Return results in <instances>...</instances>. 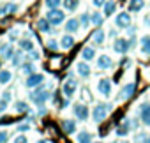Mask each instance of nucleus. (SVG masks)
<instances>
[{
    "label": "nucleus",
    "instance_id": "obj_1",
    "mask_svg": "<svg viewBox=\"0 0 150 143\" xmlns=\"http://www.w3.org/2000/svg\"><path fill=\"white\" fill-rule=\"evenodd\" d=\"M50 90H46L44 87H39V88H35L34 92H30V101L34 103V104H37V106H42L48 99H50Z\"/></svg>",
    "mask_w": 150,
    "mask_h": 143
},
{
    "label": "nucleus",
    "instance_id": "obj_2",
    "mask_svg": "<svg viewBox=\"0 0 150 143\" xmlns=\"http://www.w3.org/2000/svg\"><path fill=\"white\" fill-rule=\"evenodd\" d=\"M113 110V106L111 104H97L96 108H94V111H92V118H94V122H97V124H101L106 117H108V113Z\"/></svg>",
    "mask_w": 150,
    "mask_h": 143
},
{
    "label": "nucleus",
    "instance_id": "obj_3",
    "mask_svg": "<svg viewBox=\"0 0 150 143\" xmlns=\"http://www.w3.org/2000/svg\"><path fill=\"white\" fill-rule=\"evenodd\" d=\"M46 18L50 20V23H51V25L58 27V25H62V23H64V20H65V13H64V11H60V9H50V11H48V14H46Z\"/></svg>",
    "mask_w": 150,
    "mask_h": 143
},
{
    "label": "nucleus",
    "instance_id": "obj_4",
    "mask_svg": "<svg viewBox=\"0 0 150 143\" xmlns=\"http://www.w3.org/2000/svg\"><path fill=\"white\" fill-rule=\"evenodd\" d=\"M129 48H131V44H129V41L124 39V37H117V39L113 41V50H115V53H118V55H125V53L129 51Z\"/></svg>",
    "mask_w": 150,
    "mask_h": 143
},
{
    "label": "nucleus",
    "instance_id": "obj_5",
    "mask_svg": "<svg viewBox=\"0 0 150 143\" xmlns=\"http://www.w3.org/2000/svg\"><path fill=\"white\" fill-rule=\"evenodd\" d=\"M72 113L78 120H87L88 118V106L83 104V103H76L72 106Z\"/></svg>",
    "mask_w": 150,
    "mask_h": 143
},
{
    "label": "nucleus",
    "instance_id": "obj_6",
    "mask_svg": "<svg viewBox=\"0 0 150 143\" xmlns=\"http://www.w3.org/2000/svg\"><path fill=\"white\" fill-rule=\"evenodd\" d=\"M115 25L117 28H129L131 27V14L129 13H118L117 18H115Z\"/></svg>",
    "mask_w": 150,
    "mask_h": 143
},
{
    "label": "nucleus",
    "instance_id": "obj_7",
    "mask_svg": "<svg viewBox=\"0 0 150 143\" xmlns=\"http://www.w3.org/2000/svg\"><path fill=\"white\" fill-rule=\"evenodd\" d=\"M134 92H136V83H134V81H131V83H127V85L120 90L118 99H120V101H127V99H131V97L134 96Z\"/></svg>",
    "mask_w": 150,
    "mask_h": 143
},
{
    "label": "nucleus",
    "instance_id": "obj_8",
    "mask_svg": "<svg viewBox=\"0 0 150 143\" xmlns=\"http://www.w3.org/2000/svg\"><path fill=\"white\" fill-rule=\"evenodd\" d=\"M76 88H78V81H76V80H72V78H67L65 83H64V87H62L65 97H72L74 92H76Z\"/></svg>",
    "mask_w": 150,
    "mask_h": 143
},
{
    "label": "nucleus",
    "instance_id": "obj_9",
    "mask_svg": "<svg viewBox=\"0 0 150 143\" xmlns=\"http://www.w3.org/2000/svg\"><path fill=\"white\" fill-rule=\"evenodd\" d=\"M42 81H44V76H42V74H39V73H34V74H28V78H27L25 85H27L28 88H35V87H41V85H42Z\"/></svg>",
    "mask_w": 150,
    "mask_h": 143
},
{
    "label": "nucleus",
    "instance_id": "obj_10",
    "mask_svg": "<svg viewBox=\"0 0 150 143\" xmlns=\"http://www.w3.org/2000/svg\"><path fill=\"white\" fill-rule=\"evenodd\" d=\"M97 90H99V94H101V96L110 97V96H111V81H110L108 78L99 80V81H97Z\"/></svg>",
    "mask_w": 150,
    "mask_h": 143
},
{
    "label": "nucleus",
    "instance_id": "obj_11",
    "mask_svg": "<svg viewBox=\"0 0 150 143\" xmlns=\"http://www.w3.org/2000/svg\"><path fill=\"white\" fill-rule=\"evenodd\" d=\"M139 118L145 125L150 127V103H143L139 106Z\"/></svg>",
    "mask_w": 150,
    "mask_h": 143
},
{
    "label": "nucleus",
    "instance_id": "obj_12",
    "mask_svg": "<svg viewBox=\"0 0 150 143\" xmlns=\"http://www.w3.org/2000/svg\"><path fill=\"white\" fill-rule=\"evenodd\" d=\"M80 27H81V23H80V20H76V18H71V20H67V23H65L67 34H76V32L80 30Z\"/></svg>",
    "mask_w": 150,
    "mask_h": 143
},
{
    "label": "nucleus",
    "instance_id": "obj_13",
    "mask_svg": "<svg viewBox=\"0 0 150 143\" xmlns=\"http://www.w3.org/2000/svg\"><path fill=\"white\" fill-rule=\"evenodd\" d=\"M97 67H99V69H104V71H106V69H111V67H113V60H111L108 55H101V57L97 58Z\"/></svg>",
    "mask_w": 150,
    "mask_h": 143
},
{
    "label": "nucleus",
    "instance_id": "obj_14",
    "mask_svg": "<svg viewBox=\"0 0 150 143\" xmlns=\"http://www.w3.org/2000/svg\"><path fill=\"white\" fill-rule=\"evenodd\" d=\"M13 55H14V50H13L11 44H2V46H0V57H2L4 60L13 58Z\"/></svg>",
    "mask_w": 150,
    "mask_h": 143
},
{
    "label": "nucleus",
    "instance_id": "obj_15",
    "mask_svg": "<svg viewBox=\"0 0 150 143\" xmlns=\"http://www.w3.org/2000/svg\"><path fill=\"white\" fill-rule=\"evenodd\" d=\"M37 28H39V32L51 34V23H50V20H48V18H41V20H37Z\"/></svg>",
    "mask_w": 150,
    "mask_h": 143
},
{
    "label": "nucleus",
    "instance_id": "obj_16",
    "mask_svg": "<svg viewBox=\"0 0 150 143\" xmlns=\"http://www.w3.org/2000/svg\"><path fill=\"white\" fill-rule=\"evenodd\" d=\"M131 129H132V127H131V120H127V118H125V120H122V124L117 127V131H115V132H117L118 136H125V134H129V131H131Z\"/></svg>",
    "mask_w": 150,
    "mask_h": 143
},
{
    "label": "nucleus",
    "instance_id": "obj_17",
    "mask_svg": "<svg viewBox=\"0 0 150 143\" xmlns=\"http://www.w3.org/2000/svg\"><path fill=\"white\" fill-rule=\"evenodd\" d=\"M60 46H62L64 50H71V48L74 46V37H72L71 34L62 35V39H60Z\"/></svg>",
    "mask_w": 150,
    "mask_h": 143
},
{
    "label": "nucleus",
    "instance_id": "obj_18",
    "mask_svg": "<svg viewBox=\"0 0 150 143\" xmlns=\"http://www.w3.org/2000/svg\"><path fill=\"white\" fill-rule=\"evenodd\" d=\"M145 7L143 0H129V13H139Z\"/></svg>",
    "mask_w": 150,
    "mask_h": 143
},
{
    "label": "nucleus",
    "instance_id": "obj_19",
    "mask_svg": "<svg viewBox=\"0 0 150 143\" xmlns=\"http://www.w3.org/2000/svg\"><path fill=\"white\" fill-rule=\"evenodd\" d=\"M62 129L65 134H72L76 131V122L74 120H62Z\"/></svg>",
    "mask_w": 150,
    "mask_h": 143
},
{
    "label": "nucleus",
    "instance_id": "obj_20",
    "mask_svg": "<svg viewBox=\"0 0 150 143\" xmlns=\"http://www.w3.org/2000/svg\"><path fill=\"white\" fill-rule=\"evenodd\" d=\"M76 69H78V74H80V76H83V78L90 76V65H88L87 62H80V64L76 65Z\"/></svg>",
    "mask_w": 150,
    "mask_h": 143
},
{
    "label": "nucleus",
    "instance_id": "obj_21",
    "mask_svg": "<svg viewBox=\"0 0 150 143\" xmlns=\"http://www.w3.org/2000/svg\"><path fill=\"white\" fill-rule=\"evenodd\" d=\"M139 48H141V53H143V55H150V35L141 37V41H139Z\"/></svg>",
    "mask_w": 150,
    "mask_h": 143
},
{
    "label": "nucleus",
    "instance_id": "obj_22",
    "mask_svg": "<svg viewBox=\"0 0 150 143\" xmlns=\"http://www.w3.org/2000/svg\"><path fill=\"white\" fill-rule=\"evenodd\" d=\"M81 57H83V60H87V62L94 60V57H96V51H94V48H90V46H85V48L81 50Z\"/></svg>",
    "mask_w": 150,
    "mask_h": 143
},
{
    "label": "nucleus",
    "instance_id": "obj_23",
    "mask_svg": "<svg viewBox=\"0 0 150 143\" xmlns=\"http://www.w3.org/2000/svg\"><path fill=\"white\" fill-rule=\"evenodd\" d=\"M11 60H13V65H14V67H21V65H23V50H18V51L13 55Z\"/></svg>",
    "mask_w": 150,
    "mask_h": 143
},
{
    "label": "nucleus",
    "instance_id": "obj_24",
    "mask_svg": "<svg viewBox=\"0 0 150 143\" xmlns=\"http://www.w3.org/2000/svg\"><path fill=\"white\" fill-rule=\"evenodd\" d=\"M18 11V6L16 4H6L2 9H0V18L6 16V14H11V13H16Z\"/></svg>",
    "mask_w": 150,
    "mask_h": 143
},
{
    "label": "nucleus",
    "instance_id": "obj_25",
    "mask_svg": "<svg viewBox=\"0 0 150 143\" xmlns=\"http://www.w3.org/2000/svg\"><path fill=\"white\" fill-rule=\"evenodd\" d=\"M92 39H94V42H96V44H103V42H104V39H106V34L99 28V30H96V32H94Z\"/></svg>",
    "mask_w": 150,
    "mask_h": 143
},
{
    "label": "nucleus",
    "instance_id": "obj_26",
    "mask_svg": "<svg viewBox=\"0 0 150 143\" xmlns=\"http://www.w3.org/2000/svg\"><path fill=\"white\" fill-rule=\"evenodd\" d=\"M78 143H94V141H92V134L87 132V131H81V132L78 134Z\"/></svg>",
    "mask_w": 150,
    "mask_h": 143
},
{
    "label": "nucleus",
    "instance_id": "obj_27",
    "mask_svg": "<svg viewBox=\"0 0 150 143\" xmlns=\"http://www.w3.org/2000/svg\"><path fill=\"white\" fill-rule=\"evenodd\" d=\"M11 78H13V74H11V71H0V85H6V83H9L11 81Z\"/></svg>",
    "mask_w": 150,
    "mask_h": 143
},
{
    "label": "nucleus",
    "instance_id": "obj_28",
    "mask_svg": "<svg viewBox=\"0 0 150 143\" xmlns=\"http://www.w3.org/2000/svg\"><path fill=\"white\" fill-rule=\"evenodd\" d=\"M80 23L87 28V27H90L92 25V14L90 13H83L81 16H80Z\"/></svg>",
    "mask_w": 150,
    "mask_h": 143
},
{
    "label": "nucleus",
    "instance_id": "obj_29",
    "mask_svg": "<svg viewBox=\"0 0 150 143\" xmlns=\"http://www.w3.org/2000/svg\"><path fill=\"white\" fill-rule=\"evenodd\" d=\"M20 48H21L23 51H32V50H34V42H32L30 39H21V41H20Z\"/></svg>",
    "mask_w": 150,
    "mask_h": 143
},
{
    "label": "nucleus",
    "instance_id": "obj_30",
    "mask_svg": "<svg viewBox=\"0 0 150 143\" xmlns=\"http://www.w3.org/2000/svg\"><path fill=\"white\" fill-rule=\"evenodd\" d=\"M64 6H65L67 11H74V9H78L80 0H64Z\"/></svg>",
    "mask_w": 150,
    "mask_h": 143
},
{
    "label": "nucleus",
    "instance_id": "obj_31",
    "mask_svg": "<svg viewBox=\"0 0 150 143\" xmlns=\"http://www.w3.org/2000/svg\"><path fill=\"white\" fill-rule=\"evenodd\" d=\"M103 9H104V16H111V14L115 13V9H117V6H115V2H106Z\"/></svg>",
    "mask_w": 150,
    "mask_h": 143
},
{
    "label": "nucleus",
    "instance_id": "obj_32",
    "mask_svg": "<svg viewBox=\"0 0 150 143\" xmlns=\"http://www.w3.org/2000/svg\"><path fill=\"white\" fill-rule=\"evenodd\" d=\"M14 110H16V113H27V111H28V104L23 103V101H18V103L14 104Z\"/></svg>",
    "mask_w": 150,
    "mask_h": 143
},
{
    "label": "nucleus",
    "instance_id": "obj_33",
    "mask_svg": "<svg viewBox=\"0 0 150 143\" xmlns=\"http://www.w3.org/2000/svg\"><path fill=\"white\" fill-rule=\"evenodd\" d=\"M148 138H150V134L138 132V134L134 136V143H148Z\"/></svg>",
    "mask_w": 150,
    "mask_h": 143
},
{
    "label": "nucleus",
    "instance_id": "obj_34",
    "mask_svg": "<svg viewBox=\"0 0 150 143\" xmlns=\"http://www.w3.org/2000/svg\"><path fill=\"white\" fill-rule=\"evenodd\" d=\"M103 16L99 14V13H92V25H96V27H101L103 25Z\"/></svg>",
    "mask_w": 150,
    "mask_h": 143
},
{
    "label": "nucleus",
    "instance_id": "obj_35",
    "mask_svg": "<svg viewBox=\"0 0 150 143\" xmlns=\"http://www.w3.org/2000/svg\"><path fill=\"white\" fill-rule=\"evenodd\" d=\"M21 69H23L25 74H34V64H30V62H25L21 65Z\"/></svg>",
    "mask_w": 150,
    "mask_h": 143
},
{
    "label": "nucleus",
    "instance_id": "obj_36",
    "mask_svg": "<svg viewBox=\"0 0 150 143\" xmlns=\"http://www.w3.org/2000/svg\"><path fill=\"white\" fill-rule=\"evenodd\" d=\"M60 4H62V0H46V7L48 9H58Z\"/></svg>",
    "mask_w": 150,
    "mask_h": 143
},
{
    "label": "nucleus",
    "instance_id": "obj_37",
    "mask_svg": "<svg viewBox=\"0 0 150 143\" xmlns=\"http://www.w3.org/2000/svg\"><path fill=\"white\" fill-rule=\"evenodd\" d=\"M30 129V124H20L18 127H16V131H20V132H25V131H28Z\"/></svg>",
    "mask_w": 150,
    "mask_h": 143
},
{
    "label": "nucleus",
    "instance_id": "obj_38",
    "mask_svg": "<svg viewBox=\"0 0 150 143\" xmlns=\"http://www.w3.org/2000/svg\"><path fill=\"white\" fill-rule=\"evenodd\" d=\"M14 143H28V139H27V136L20 134V136H16V138H14Z\"/></svg>",
    "mask_w": 150,
    "mask_h": 143
},
{
    "label": "nucleus",
    "instance_id": "obj_39",
    "mask_svg": "<svg viewBox=\"0 0 150 143\" xmlns=\"http://www.w3.org/2000/svg\"><path fill=\"white\" fill-rule=\"evenodd\" d=\"M46 46H48V48H50V50H57V48H58V42H57V41H53V39H51V41H48V44H46Z\"/></svg>",
    "mask_w": 150,
    "mask_h": 143
},
{
    "label": "nucleus",
    "instance_id": "obj_40",
    "mask_svg": "<svg viewBox=\"0 0 150 143\" xmlns=\"http://www.w3.org/2000/svg\"><path fill=\"white\" fill-rule=\"evenodd\" d=\"M92 2H94V6H96V7H104L106 0H92Z\"/></svg>",
    "mask_w": 150,
    "mask_h": 143
},
{
    "label": "nucleus",
    "instance_id": "obj_41",
    "mask_svg": "<svg viewBox=\"0 0 150 143\" xmlns=\"http://www.w3.org/2000/svg\"><path fill=\"white\" fill-rule=\"evenodd\" d=\"M6 141H7V132L0 131V143H6Z\"/></svg>",
    "mask_w": 150,
    "mask_h": 143
},
{
    "label": "nucleus",
    "instance_id": "obj_42",
    "mask_svg": "<svg viewBox=\"0 0 150 143\" xmlns=\"http://www.w3.org/2000/svg\"><path fill=\"white\" fill-rule=\"evenodd\" d=\"M28 57H30L32 60H37V58H39V53H37L35 50H32V51H28Z\"/></svg>",
    "mask_w": 150,
    "mask_h": 143
},
{
    "label": "nucleus",
    "instance_id": "obj_43",
    "mask_svg": "<svg viewBox=\"0 0 150 143\" xmlns=\"http://www.w3.org/2000/svg\"><path fill=\"white\" fill-rule=\"evenodd\" d=\"M6 108H7V101L0 99V113H2V111H6Z\"/></svg>",
    "mask_w": 150,
    "mask_h": 143
},
{
    "label": "nucleus",
    "instance_id": "obj_44",
    "mask_svg": "<svg viewBox=\"0 0 150 143\" xmlns=\"http://www.w3.org/2000/svg\"><path fill=\"white\" fill-rule=\"evenodd\" d=\"M2 99L9 103V101H11V92H4V94H2Z\"/></svg>",
    "mask_w": 150,
    "mask_h": 143
},
{
    "label": "nucleus",
    "instance_id": "obj_45",
    "mask_svg": "<svg viewBox=\"0 0 150 143\" xmlns=\"http://www.w3.org/2000/svg\"><path fill=\"white\" fill-rule=\"evenodd\" d=\"M39 115H46V108H39Z\"/></svg>",
    "mask_w": 150,
    "mask_h": 143
},
{
    "label": "nucleus",
    "instance_id": "obj_46",
    "mask_svg": "<svg viewBox=\"0 0 150 143\" xmlns=\"http://www.w3.org/2000/svg\"><path fill=\"white\" fill-rule=\"evenodd\" d=\"M37 143H48V141H46V139H39Z\"/></svg>",
    "mask_w": 150,
    "mask_h": 143
},
{
    "label": "nucleus",
    "instance_id": "obj_47",
    "mask_svg": "<svg viewBox=\"0 0 150 143\" xmlns=\"http://www.w3.org/2000/svg\"><path fill=\"white\" fill-rule=\"evenodd\" d=\"M120 143H129V141H120Z\"/></svg>",
    "mask_w": 150,
    "mask_h": 143
},
{
    "label": "nucleus",
    "instance_id": "obj_48",
    "mask_svg": "<svg viewBox=\"0 0 150 143\" xmlns=\"http://www.w3.org/2000/svg\"><path fill=\"white\" fill-rule=\"evenodd\" d=\"M96 143H103V141H96Z\"/></svg>",
    "mask_w": 150,
    "mask_h": 143
},
{
    "label": "nucleus",
    "instance_id": "obj_49",
    "mask_svg": "<svg viewBox=\"0 0 150 143\" xmlns=\"http://www.w3.org/2000/svg\"><path fill=\"white\" fill-rule=\"evenodd\" d=\"M148 143H150V138H148Z\"/></svg>",
    "mask_w": 150,
    "mask_h": 143
}]
</instances>
